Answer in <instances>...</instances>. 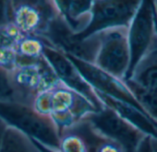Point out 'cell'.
Segmentation results:
<instances>
[{
	"label": "cell",
	"instance_id": "cell-10",
	"mask_svg": "<svg viewBox=\"0 0 157 152\" xmlns=\"http://www.w3.org/2000/svg\"><path fill=\"white\" fill-rule=\"evenodd\" d=\"M43 56L52 68L56 79L62 84L85 97L97 111L105 107L96 91L85 80L66 54L44 43Z\"/></svg>",
	"mask_w": 157,
	"mask_h": 152
},
{
	"label": "cell",
	"instance_id": "cell-5",
	"mask_svg": "<svg viewBox=\"0 0 157 152\" xmlns=\"http://www.w3.org/2000/svg\"><path fill=\"white\" fill-rule=\"evenodd\" d=\"M38 38L44 43L66 54L89 63H94L99 48L98 34L86 38L78 36L59 15L51 21L44 33Z\"/></svg>",
	"mask_w": 157,
	"mask_h": 152
},
{
	"label": "cell",
	"instance_id": "cell-14",
	"mask_svg": "<svg viewBox=\"0 0 157 152\" xmlns=\"http://www.w3.org/2000/svg\"><path fill=\"white\" fill-rule=\"evenodd\" d=\"M127 80L145 90L157 93V45H152Z\"/></svg>",
	"mask_w": 157,
	"mask_h": 152
},
{
	"label": "cell",
	"instance_id": "cell-7",
	"mask_svg": "<svg viewBox=\"0 0 157 152\" xmlns=\"http://www.w3.org/2000/svg\"><path fill=\"white\" fill-rule=\"evenodd\" d=\"M127 30L118 28L97 33L99 48L94 63L101 69L123 80L130 64Z\"/></svg>",
	"mask_w": 157,
	"mask_h": 152
},
{
	"label": "cell",
	"instance_id": "cell-20",
	"mask_svg": "<svg viewBox=\"0 0 157 152\" xmlns=\"http://www.w3.org/2000/svg\"><path fill=\"white\" fill-rule=\"evenodd\" d=\"M25 36L13 23L0 27V49H14Z\"/></svg>",
	"mask_w": 157,
	"mask_h": 152
},
{
	"label": "cell",
	"instance_id": "cell-24",
	"mask_svg": "<svg viewBox=\"0 0 157 152\" xmlns=\"http://www.w3.org/2000/svg\"><path fill=\"white\" fill-rule=\"evenodd\" d=\"M8 127H9L8 124L1 118H0V149H1L3 140H4V137H5V134L7 132Z\"/></svg>",
	"mask_w": 157,
	"mask_h": 152
},
{
	"label": "cell",
	"instance_id": "cell-12",
	"mask_svg": "<svg viewBox=\"0 0 157 152\" xmlns=\"http://www.w3.org/2000/svg\"><path fill=\"white\" fill-rule=\"evenodd\" d=\"M98 97L105 106L110 108L128 123L151 137H157V124L140 108L128 102L117 100L103 93L97 92Z\"/></svg>",
	"mask_w": 157,
	"mask_h": 152
},
{
	"label": "cell",
	"instance_id": "cell-15",
	"mask_svg": "<svg viewBox=\"0 0 157 152\" xmlns=\"http://www.w3.org/2000/svg\"><path fill=\"white\" fill-rule=\"evenodd\" d=\"M44 43L37 37L25 35L15 47L17 66L40 62L43 56Z\"/></svg>",
	"mask_w": 157,
	"mask_h": 152
},
{
	"label": "cell",
	"instance_id": "cell-9",
	"mask_svg": "<svg viewBox=\"0 0 157 152\" xmlns=\"http://www.w3.org/2000/svg\"><path fill=\"white\" fill-rule=\"evenodd\" d=\"M10 73L20 102L29 105H33L39 94L59 81L44 58L35 64L16 66Z\"/></svg>",
	"mask_w": 157,
	"mask_h": 152
},
{
	"label": "cell",
	"instance_id": "cell-6",
	"mask_svg": "<svg viewBox=\"0 0 157 152\" xmlns=\"http://www.w3.org/2000/svg\"><path fill=\"white\" fill-rule=\"evenodd\" d=\"M83 120L95 133L116 143L125 152H135L147 136L106 106L89 113Z\"/></svg>",
	"mask_w": 157,
	"mask_h": 152
},
{
	"label": "cell",
	"instance_id": "cell-4",
	"mask_svg": "<svg viewBox=\"0 0 157 152\" xmlns=\"http://www.w3.org/2000/svg\"><path fill=\"white\" fill-rule=\"evenodd\" d=\"M127 32L130 64L124 80L129 78L134 67L154 44V36L157 32L156 0H141Z\"/></svg>",
	"mask_w": 157,
	"mask_h": 152
},
{
	"label": "cell",
	"instance_id": "cell-21",
	"mask_svg": "<svg viewBox=\"0 0 157 152\" xmlns=\"http://www.w3.org/2000/svg\"><path fill=\"white\" fill-rule=\"evenodd\" d=\"M11 0H0V27L12 23Z\"/></svg>",
	"mask_w": 157,
	"mask_h": 152
},
{
	"label": "cell",
	"instance_id": "cell-13",
	"mask_svg": "<svg viewBox=\"0 0 157 152\" xmlns=\"http://www.w3.org/2000/svg\"><path fill=\"white\" fill-rule=\"evenodd\" d=\"M94 0H53L58 15L75 32H82L87 26Z\"/></svg>",
	"mask_w": 157,
	"mask_h": 152
},
{
	"label": "cell",
	"instance_id": "cell-1",
	"mask_svg": "<svg viewBox=\"0 0 157 152\" xmlns=\"http://www.w3.org/2000/svg\"><path fill=\"white\" fill-rule=\"evenodd\" d=\"M38 113L49 116L59 132L82 121L96 108L82 95L67 88L60 81L39 94L33 102Z\"/></svg>",
	"mask_w": 157,
	"mask_h": 152
},
{
	"label": "cell",
	"instance_id": "cell-23",
	"mask_svg": "<svg viewBox=\"0 0 157 152\" xmlns=\"http://www.w3.org/2000/svg\"><path fill=\"white\" fill-rule=\"evenodd\" d=\"M31 139H32V138H31ZM32 140H33V144L36 146V147L39 149L40 152H60L58 149H56V148L47 146H45V145H44V144L38 142V141H36V140H33V139H32Z\"/></svg>",
	"mask_w": 157,
	"mask_h": 152
},
{
	"label": "cell",
	"instance_id": "cell-19",
	"mask_svg": "<svg viewBox=\"0 0 157 152\" xmlns=\"http://www.w3.org/2000/svg\"><path fill=\"white\" fill-rule=\"evenodd\" d=\"M0 102H20L19 94L14 86L10 71L0 67Z\"/></svg>",
	"mask_w": 157,
	"mask_h": 152
},
{
	"label": "cell",
	"instance_id": "cell-18",
	"mask_svg": "<svg viewBox=\"0 0 157 152\" xmlns=\"http://www.w3.org/2000/svg\"><path fill=\"white\" fill-rule=\"evenodd\" d=\"M58 150L60 152H90L86 140L74 126L60 133Z\"/></svg>",
	"mask_w": 157,
	"mask_h": 152
},
{
	"label": "cell",
	"instance_id": "cell-2",
	"mask_svg": "<svg viewBox=\"0 0 157 152\" xmlns=\"http://www.w3.org/2000/svg\"><path fill=\"white\" fill-rule=\"evenodd\" d=\"M0 118L28 137L58 149L60 132L54 121L38 113L33 105L0 102Z\"/></svg>",
	"mask_w": 157,
	"mask_h": 152
},
{
	"label": "cell",
	"instance_id": "cell-17",
	"mask_svg": "<svg viewBox=\"0 0 157 152\" xmlns=\"http://www.w3.org/2000/svg\"><path fill=\"white\" fill-rule=\"evenodd\" d=\"M124 81L143 112L157 124V93L145 90L128 80Z\"/></svg>",
	"mask_w": 157,
	"mask_h": 152
},
{
	"label": "cell",
	"instance_id": "cell-3",
	"mask_svg": "<svg viewBox=\"0 0 157 152\" xmlns=\"http://www.w3.org/2000/svg\"><path fill=\"white\" fill-rule=\"evenodd\" d=\"M141 0H94L90 19L85 29L77 33L86 38L99 32L124 28L128 29Z\"/></svg>",
	"mask_w": 157,
	"mask_h": 152
},
{
	"label": "cell",
	"instance_id": "cell-8",
	"mask_svg": "<svg viewBox=\"0 0 157 152\" xmlns=\"http://www.w3.org/2000/svg\"><path fill=\"white\" fill-rule=\"evenodd\" d=\"M12 23L25 35L40 37L58 16L53 0H11Z\"/></svg>",
	"mask_w": 157,
	"mask_h": 152
},
{
	"label": "cell",
	"instance_id": "cell-22",
	"mask_svg": "<svg viewBox=\"0 0 157 152\" xmlns=\"http://www.w3.org/2000/svg\"><path fill=\"white\" fill-rule=\"evenodd\" d=\"M135 152H152L151 146V136H145Z\"/></svg>",
	"mask_w": 157,
	"mask_h": 152
},
{
	"label": "cell",
	"instance_id": "cell-16",
	"mask_svg": "<svg viewBox=\"0 0 157 152\" xmlns=\"http://www.w3.org/2000/svg\"><path fill=\"white\" fill-rule=\"evenodd\" d=\"M0 152H40L33 140L13 127H8Z\"/></svg>",
	"mask_w": 157,
	"mask_h": 152
},
{
	"label": "cell",
	"instance_id": "cell-11",
	"mask_svg": "<svg viewBox=\"0 0 157 152\" xmlns=\"http://www.w3.org/2000/svg\"><path fill=\"white\" fill-rule=\"evenodd\" d=\"M67 55L95 91L128 102L142 110L123 80L116 78L94 63L85 62L68 54Z\"/></svg>",
	"mask_w": 157,
	"mask_h": 152
},
{
	"label": "cell",
	"instance_id": "cell-25",
	"mask_svg": "<svg viewBox=\"0 0 157 152\" xmlns=\"http://www.w3.org/2000/svg\"><path fill=\"white\" fill-rule=\"evenodd\" d=\"M151 146L152 152H157V137H151Z\"/></svg>",
	"mask_w": 157,
	"mask_h": 152
}]
</instances>
